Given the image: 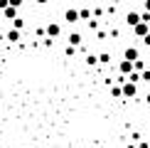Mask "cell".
I'll list each match as a JSON object with an SVG mask.
<instances>
[{"label": "cell", "mask_w": 150, "mask_h": 148, "mask_svg": "<svg viewBox=\"0 0 150 148\" xmlns=\"http://www.w3.org/2000/svg\"><path fill=\"white\" fill-rule=\"evenodd\" d=\"M138 96V84L135 82H123V99H135Z\"/></svg>", "instance_id": "1"}, {"label": "cell", "mask_w": 150, "mask_h": 148, "mask_svg": "<svg viewBox=\"0 0 150 148\" xmlns=\"http://www.w3.org/2000/svg\"><path fill=\"white\" fill-rule=\"evenodd\" d=\"M45 32H47V37H49V40H57V37L62 35V27H59V22H47Z\"/></svg>", "instance_id": "2"}, {"label": "cell", "mask_w": 150, "mask_h": 148, "mask_svg": "<svg viewBox=\"0 0 150 148\" xmlns=\"http://www.w3.org/2000/svg\"><path fill=\"white\" fill-rule=\"evenodd\" d=\"M116 69H118V74H121V77H128V74L133 72V62H128V59H121Z\"/></svg>", "instance_id": "3"}, {"label": "cell", "mask_w": 150, "mask_h": 148, "mask_svg": "<svg viewBox=\"0 0 150 148\" xmlns=\"http://www.w3.org/2000/svg\"><path fill=\"white\" fill-rule=\"evenodd\" d=\"M123 59H128V62L140 59V49L138 47H126V49H123Z\"/></svg>", "instance_id": "4"}, {"label": "cell", "mask_w": 150, "mask_h": 148, "mask_svg": "<svg viewBox=\"0 0 150 148\" xmlns=\"http://www.w3.org/2000/svg\"><path fill=\"white\" fill-rule=\"evenodd\" d=\"M133 35H135V37H140V40H143L145 35H150V25H148V22H138V25L133 27Z\"/></svg>", "instance_id": "5"}, {"label": "cell", "mask_w": 150, "mask_h": 148, "mask_svg": "<svg viewBox=\"0 0 150 148\" xmlns=\"http://www.w3.org/2000/svg\"><path fill=\"white\" fill-rule=\"evenodd\" d=\"M64 20L71 22V25L79 22V10H76V8H67V10H64Z\"/></svg>", "instance_id": "6"}, {"label": "cell", "mask_w": 150, "mask_h": 148, "mask_svg": "<svg viewBox=\"0 0 150 148\" xmlns=\"http://www.w3.org/2000/svg\"><path fill=\"white\" fill-rule=\"evenodd\" d=\"M3 17H5V20H17V8H12V5H8V8H5L3 10Z\"/></svg>", "instance_id": "7"}, {"label": "cell", "mask_w": 150, "mask_h": 148, "mask_svg": "<svg viewBox=\"0 0 150 148\" xmlns=\"http://www.w3.org/2000/svg\"><path fill=\"white\" fill-rule=\"evenodd\" d=\"M126 22L130 25V27H135V25L140 22V12H135V10H133V12H128V15H126Z\"/></svg>", "instance_id": "8"}, {"label": "cell", "mask_w": 150, "mask_h": 148, "mask_svg": "<svg viewBox=\"0 0 150 148\" xmlns=\"http://www.w3.org/2000/svg\"><path fill=\"white\" fill-rule=\"evenodd\" d=\"M111 96L113 99H123V84H111Z\"/></svg>", "instance_id": "9"}, {"label": "cell", "mask_w": 150, "mask_h": 148, "mask_svg": "<svg viewBox=\"0 0 150 148\" xmlns=\"http://www.w3.org/2000/svg\"><path fill=\"white\" fill-rule=\"evenodd\" d=\"M69 45H71V47H79V45H81V32H71V35H69Z\"/></svg>", "instance_id": "10"}, {"label": "cell", "mask_w": 150, "mask_h": 148, "mask_svg": "<svg viewBox=\"0 0 150 148\" xmlns=\"http://www.w3.org/2000/svg\"><path fill=\"white\" fill-rule=\"evenodd\" d=\"M111 62H113L111 52H101V54H98V64H111Z\"/></svg>", "instance_id": "11"}, {"label": "cell", "mask_w": 150, "mask_h": 148, "mask_svg": "<svg viewBox=\"0 0 150 148\" xmlns=\"http://www.w3.org/2000/svg\"><path fill=\"white\" fill-rule=\"evenodd\" d=\"M143 69H148L145 59H135V62H133V72H143Z\"/></svg>", "instance_id": "12"}, {"label": "cell", "mask_w": 150, "mask_h": 148, "mask_svg": "<svg viewBox=\"0 0 150 148\" xmlns=\"http://www.w3.org/2000/svg\"><path fill=\"white\" fill-rule=\"evenodd\" d=\"M86 64H89V67H96V64H98V54L89 52V54H86Z\"/></svg>", "instance_id": "13"}, {"label": "cell", "mask_w": 150, "mask_h": 148, "mask_svg": "<svg viewBox=\"0 0 150 148\" xmlns=\"http://www.w3.org/2000/svg\"><path fill=\"white\" fill-rule=\"evenodd\" d=\"M79 20H86V22H89V20H91V10H89V8H81V10H79Z\"/></svg>", "instance_id": "14"}, {"label": "cell", "mask_w": 150, "mask_h": 148, "mask_svg": "<svg viewBox=\"0 0 150 148\" xmlns=\"http://www.w3.org/2000/svg\"><path fill=\"white\" fill-rule=\"evenodd\" d=\"M20 37H22V35H20V30H10V32H8V40H10V42H17Z\"/></svg>", "instance_id": "15"}, {"label": "cell", "mask_w": 150, "mask_h": 148, "mask_svg": "<svg viewBox=\"0 0 150 148\" xmlns=\"http://www.w3.org/2000/svg\"><path fill=\"white\" fill-rule=\"evenodd\" d=\"M140 82H143V84H150V67L140 72Z\"/></svg>", "instance_id": "16"}, {"label": "cell", "mask_w": 150, "mask_h": 148, "mask_svg": "<svg viewBox=\"0 0 150 148\" xmlns=\"http://www.w3.org/2000/svg\"><path fill=\"white\" fill-rule=\"evenodd\" d=\"M12 25H15V30H22L25 27V20H22V17H17V20H12Z\"/></svg>", "instance_id": "17"}, {"label": "cell", "mask_w": 150, "mask_h": 148, "mask_svg": "<svg viewBox=\"0 0 150 148\" xmlns=\"http://www.w3.org/2000/svg\"><path fill=\"white\" fill-rule=\"evenodd\" d=\"M140 22H148V25H150V12H148V10L140 12Z\"/></svg>", "instance_id": "18"}, {"label": "cell", "mask_w": 150, "mask_h": 148, "mask_svg": "<svg viewBox=\"0 0 150 148\" xmlns=\"http://www.w3.org/2000/svg\"><path fill=\"white\" fill-rule=\"evenodd\" d=\"M86 25H89V30H98V20H89Z\"/></svg>", "instance_id": "19"}, {"label": "cell", "mask_w": 150, "mask_h": 148, "mask_svg": "<svg viewBox=\"0 0 150 148\" xmlns=\"http://www.w3.org/2000/svg\"><path fill=\"white\" fill-rule=\"evenodd\" d=\"M64 52H67V57H71V54H74V52H76V47H71V45H69V47H67V49H64Z\"/></svg>", "instance_id": "20"}, {"label": "cell", "mask_w": 150, "mask_h": 148, "mask_svg": "<svg viewBox=\"0 0 150 148\" xmlns=\"http://www.w3.org/2000/svg\"><path fill=\"white\" fill-rule=\"evenodd\" d=\"M8 3L12 5V8H20V5H22V0H8Z\"/></svg>", "instance_id": "21"}, {"label": "cell", "mask_w": 150, "mask_h": 148, "mask_svg": "<svg viewBox=\"0 0 150 148\" xmlns=\"http://www.w3.org/2000/svg\"><path fill=\"white\" fill-rule=\"evenodd\" d=\"M8 5H10V3H8V0H0V12H3L5 8H8Z\"/></svg>", "instance_id": "22"}, {"label": "cell", "mask_w": 150, "mask_h": 148, "mask_svg": "<svg viewBox=\"0 0 150 148\" xmlns=\"http://www.w3.org/2000/svg\"><path fill=\"white\" fill-rule=\"evenodd\" d=\"M143 45H145V47H150V35H145V37H143Z\"/></svg>", "instance_id": "23"}, {"label": "cell", "mask_w": 150, "mask_h": 148, "mask_svg": "<svg viewBox=\"0 0 150 148\" xmlns=\"http://www.w3.org/2000/svg\"><path fill=\"white\" fill-rule=\"evenodd\" d=\"M143 8H145V10L150 12V0H145V3H143Z\"/></svg>", "instance_id": "24"}, {"label": "cell", "mask_w": 150, "mask_h": 148, "mask_svg": "<svg viewBox=\"0 0 150 148\" xmlns=\"http://www.w3.org/2000/svg\"><path fill=\"white\" fill-rule=\"evenodd\" d=\"M37 3H40V5H45V3H49V0H37Z\"/></svg>", "instance_id": "25"}]
</instances>
